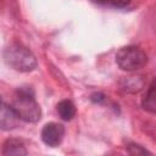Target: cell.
I'll return each mask as SVG.
<instances>
[{"instance_id":"cell-1","label":"cell","mask_w":156,"mask_h":156,"mask_svg":"<svg viewBox=\"0 0 156 156\" xmlns=\"http://www.w3.org/2000/svg\"><path fill=\"white\" fill-rule=\"evenodd\" d=\"M12 107L21 121L35 123L41 117V108L34 98V91L29 87H21L16 90Z\"/></svg>"},{"instance_id":"cell-5","label":"cell","mask_w":156,"mask_h":156,"mask_svg":"<svg viewBox=\"0 0 156 156\" xmlns=\"http://www.w3.org/2000/svg\"><path fill=\"white\" fill-rule=\"evenodd\" d=\"M21 118L12 106L0 101V129L12 130L20 126Z\"/></svg>"},{"instance_id":"cell-10","label":"cell","mask_w":156,"mask_h":156,"mask_svg":"<svg viewBox=\"0 0 156 156\" xmlns=\"http://www.w3.org/2000/svg\"><path fill=\"white\" fill-rule=\"evenodd\" d=\"M100 5L105 6H112V7H126L130 0H95Z\"/></svg>"},{"instance_id":"cell-3","label":"cell","mask_w":156,"mask_h":156,"mask_svg":"<svg viewBox=\"0 0 156 156\" xmlns=\"http://www.w3.org/2000/svg\"><path fill=\"white\" fill-rule=\"evenodd\" d=\"M116 62L121 69L134 72L143 68L147 63V55L135 45L121 48L116 54Z\"/></svg>"},{"instance_id":"cell-2","label":"cell","mask_w":156,"mask_h":156,"mask_svg":"<svg viewBox=\"0 0 156 156\" xmlns=\"http://www.w3.org/2000/svg\"><path fill=\"white\" fill-rule=\"evenodd\" d=\"M5 62L16 71L30 72L37 67V58L33 52L26 46L13 43L4 50Z\"/></svg>"},{"instance_id":"cell-9","label":"cell","mask_w":156,"mask_h":156,"mask_svg":"<svg viewBox=\"0 0 156 156\" xmlns=\"http://www.w3.org/2000/svg\"><path fill=\"white\" fill-rule=\"evenodd\" d=\"M141 106L145 111L150 113H155L156 111V100H155V82H151L146 93L141 99Z\"/></svg>"},{"instance_id":"cell-11","label":"cell","mask_w":156,"mask_h":156,"mask_svg":"<svg viewBox=\"0 0 156 156\" xmlns=\"http://www.w3.org/2000/svg\"><path fill=\"white\" fill-rule=\"evenodd\" d=\"M128 149V152L132 154V155H145V154H150L147 150H145L143 146L140 145H136V144H129L127 146Z\"/></svg>"},{"instance_id":"cell-12","label":"cell","mask_w":156,"mask_h":156,"mask_svg":"<svg viewBox=\"0 0 156 156\" xmlns=\"http://www.w3.org/2000/svg\"><path fill=\"white\" fill-rule=\"evenodd\" d=\"M0 101H1V96H0Z\"/></svg>"},{"instance_id":"cell-6","label":"cell","mask_w":156,"mask_h":156,"mask_svg":"<svg viewBox=\"0 0 156 156\" xmlns=\"http://www.w3.org/2000/svg\"><path fill=\"white\" fill-rule=\"evenodd\" d=\"M2 155L22 156V155H27V150H26V146L22 140L11 138V139H7L2 145Z\"/></svg>"},{"instance_id":"cell-4","label":"cell","mask_w":156,"mask_h":156,"mask_svg":"<svg viewBox=\"0 0 156 156\" xmlns=\"http://www.w3.org/2000/svg\"><path fill=\"white\" fill-rule=\"evenodd\" d=\"M65 136V127L56 122L46 123L41 129V140L48 146H58Z\"/></svg>"},{"instance_id":"cell-8","label":"cell","mask_w":156,"mask_h":156,"mask_svg":"<svg viewBox=\"0 0 156 156\" xmlns=\"http://www.w3.org/2000/svg\"><path fill=\"white\" fill-rule=\"evenodd\" d=\"M57 113L63 121H71L76 116V106L71 100H61L56 106Z\"/></svg>"},{"instance_id":"cell-7","label":"cell","mask_w":156,"mask_h":156,"mask_svg":"<svg viewBox=\"0 0 156 156\" xmlns=\"http://www.w3.org/2000/svg\"><path fill=\"white\" fill-rule=\"evenodd\" d=\"M145 82L141 76H130L126 77L121 80V87L127 93H136L140 91L144 87Z\"/></svg>"}]
</instances>
